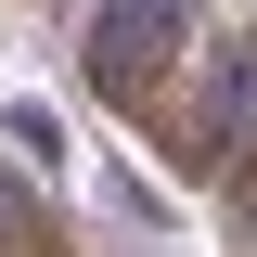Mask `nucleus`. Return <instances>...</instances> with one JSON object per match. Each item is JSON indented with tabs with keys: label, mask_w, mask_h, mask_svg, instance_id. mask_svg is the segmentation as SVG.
<instances>
[{
	"label": "nucleus",
	"mask_w": 257,
	"mask_h": 257,
	"mask_svg": "<svg viewBox=\"0 0 257 257\" xmlns=\"http://www.w3.org/2000/svg\"><path fill=\"white\" fill-rule=\"evenodd\" d=\"M244 142H257V26H231L219 52L167 90V167H180V180H231Z\"/></svg>",
	"instance_id": "obj_1"
},
{
	"label": "nucleus",
	"mask_w": 257,
	"mask_h": 257,
	"mask_svg": "<svg viewBox=\"0 0 257 257\" xmlns=\"http://www.w3.org/2000/svg\"><path fill=\"white\" fill-rule=\"evenodd\" d=\"M180 52H193V0H103V26H90V103L103 116H142Z\"/></svg>",
	"instance_id": "obj_2"
},
{
	"label": "nucleus",
	"mask_w": 257,
	"mask_h": 257,
	"mask_svg": "<svg viewBox=\"0 0 257 257\" xmlns=\"http://www.w3.org/2000/svg\"><path fill=\"white\" fill-rule=\"evenodd\" d=\"M0 257H64V231H52V206H39L26 180H0Z\"/></svg>",
	"instance_id": "obj_3"
},
{
	"label": "nucleus",
	"mask_w": 257,
	"mask_h": 257,
	"mask_svg": "<svg viewBox=\"0 0 257 257\" xmlns=\"http://www.w3.org/2000/svg\"><path fill=\"white\" fill-rule=\"evenodd\" d=\"M231 231L257 244V142H244V167H231Z\"/></svg>",
	"instance_id": "obj_4"
}]
</instances>
